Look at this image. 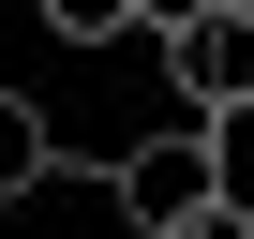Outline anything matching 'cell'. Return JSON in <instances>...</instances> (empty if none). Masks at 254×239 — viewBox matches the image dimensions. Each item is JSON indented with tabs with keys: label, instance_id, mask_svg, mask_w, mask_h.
Returning a JSON list of instances; mask_svg holds the SVG:
<instances>
[{
	"label": "cell",
	"instance_id": "obj_1",
	"mask_svg": "<svg viewBox=\"0 0 254 239\" xmlns=\"http://www.w3.org/2000/svg\"><path fill=\"white\" fill-rule=\"evenodd\" d=\"M105 194H120V224H135V239H180L194 209L239 194V179H224V120H150V135L105 165Z\"/></svg>",
	"mask_w": 254,
	"mask_h": 239
},
{
	"label": "cell",
	"instance_id": "obj_2",
	"mask_svg": "<svg viewBox=\"0 0 254 239\" xmlns=\"http://www.w3.org/2000/svg\"><path fill=\"white\" fill-rule=\"evenodd\" d=\"M165 90H180V120H254V0H165Z\"/></svg>",
	"mask_w": 254,
	"mask_h": 239
},
{
	"label": "cell",
	"instance_id": "obj_3",
	"mask_svg": "<svg viewBox=\"0 0 254 239\" xmlns=\"http://www.w3.org/2000/svg\"><path fill=\"white\" fill-rule=\"evenodd\" d=\"M60 179V120L30 105V90H0V209H15V194H45Z\"/></svg>",
	"mask_w": 254,
	"mask_h": 239
},
{
	"label": "cell",
	"instance_id": "obj_4",
	"mask_svg": "<svg viewBox=\"0 0 254 239\" xmlns=\"http://www.w3.org/2000/svg\"><path fill=\"white\" fill-rule=\"evenodd\" d=\"M30 15L60 45H135V30H165V0H30Z\"/></svg>",
	"mask_w": 254,
	"mask_h": 239
},
{
	"label": "cell",
	"instance_id": "obj_5",
	"mask_svg": "<svg viewBox=\"0 0 254 239\" xmlns=\"http://www.w3.org/2000/svg\"><path fill=\"white\" fill-rule=\"evenodd\" d=\"M180 239H254V209H239V194H224V209H194V224H180Z\"/></svg>",
	"mask_w": 254,
	"mask_h": 239
}]
</instances>
